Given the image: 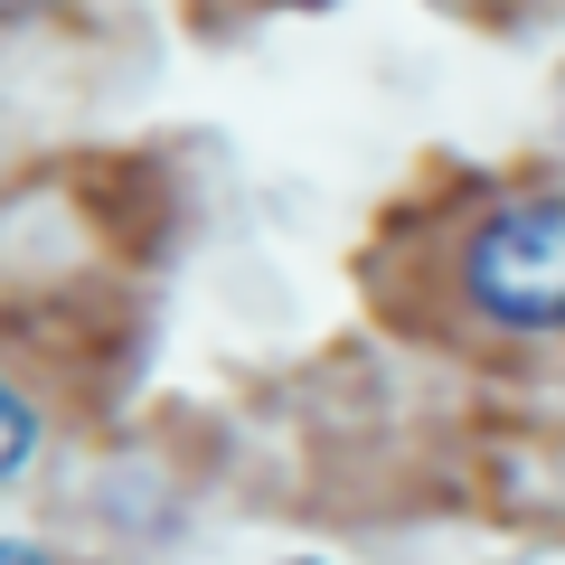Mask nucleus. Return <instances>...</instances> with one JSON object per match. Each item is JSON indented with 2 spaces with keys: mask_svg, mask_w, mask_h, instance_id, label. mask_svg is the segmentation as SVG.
Returning <instances> with one entry per match:
<instances>
[{
  "mask_svg": "<svg viewBox=\"0 0 565 565\" xmlns=\"http://www.w3.org/2000/svg\"><path fill=\"white\" fill-rule=\"evenodd\" d=\"M471 302L500 330H565V199H509L471 226Z\"/></svg>",
  "mask_w": 565,
  "mask_h": 565,
  "instance_id": "obj_1",
  "label": "nucleus"
},
{
  "mask_svg": "<svg viewBox=\"0 0 565 565\" xmlns=\"http://www.w3.org/2000/svg\"><path fill=\"white\" fill-rule=\"evenodd\" d=\"M29 462H39V405H29V396H20V377L0 367V490L20 481Z\"/></svg>",
  "mask_w": 565,
  "mask_h": 565,
  "instance_id": "obj_2",
  "label": "nucleus"
},
{
  "mask_svg": "<svg viewBox=\"0 0 565 565\" xmlns=\"http://www.w3.org/2000/svg\"><path fill=\"white\" fill-rule=\"evenodd\" d=\"M0 565H57V556H47L39 537H0Z\"/></svg>",
  "mask_w": 565,
  "mask_h": 565,
  "instance_id": "obj_3",
  "label": "nucleus"
},
{
  "mask_svg": "<svg viewBox=\"0 0 565 565\" xmlns=\"http://www.w3.org/2000/svg\"><path fill=\"white\" fill-rule=\"evenodd\" d=\"M282 565H330V556H282Z\"/></svg>",
  "mask_w": 565,
  "mask_h": 565,
  "instance_id": "obj_4",
  "label": "nucleus"
},
{
  "mask_svg": "<svg viewBox=\"0 0 565 565\" xmlns=\"http://www.w3.org/2000/svg\"><path fill=\"white\" fill-rule=\"evenodd\" d=\"M0 10H39V0H0Z\"/></svg>",
  "mask_w": 565,
  "mask_h": 565,
  "instance_id": "obj_5",
  "label": "nucleus"
}]
</instances>
